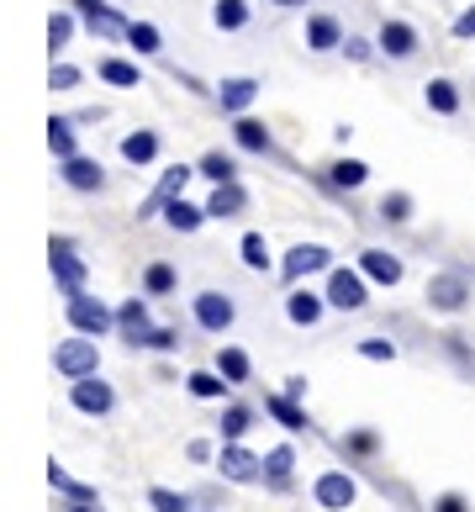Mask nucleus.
<instances>
[{
  "label": "nucleus",
  "instance_id": "37998d69",
  "mask_svg": "<svg viewBox=\"0 0 475 512\" xmlns=\"http://www.w3.org/2000/svg\"><path fill=\"white\" fill-rule=\"evenodd\" d=\"M380 217H386V222H407L412 217V196L407 191H391L386 201H380Z\"/></svg>",
  "mask_w": 475,
  "mask_h": 512
},
{
  "label": "nucleus",
  "instance_id": "4be33fe9",
  "mask_svg": "<svg viewBox=\"0 0 475 512\" xmlns=\"http://www.w3.org/2000/svg\"><path fill=\"white\" fill-rule=\"evenodd\" d=\"M122 159L127 164H154L159 159V132H148V127H138V132H127V138H122Z\"/></svg>",
  "mask_w": 475,
  "mask_h": 512
},
{
  "label": "nucleus",
  "instance_id": "5701e85b",
  "mask_svg": "<svg viewBox=\"0 0 475 512\" xmlns=\"http://www.w3.org/2000/svg\"><path fill=\"white\" fill-rule=\"evenodd\" d=\"M264 412H270V417H275V423H280L285 433H301V428H307V412H301V402H291L285 391L264 396Z\"/></svg>",
  "mask_w": 475,
  "mask_h": 512
},
{
  "label": "nucleus",
  "instance_id": "6e6552de",
  "mask_svg": "<svg viewBox=\"0 0 475 512\" xmlns=\"http://www.w3.org/2000/svg\"><path fill=\"white\" fill-rule=\"evenodd\" d=\"M69 402L85 417H106L117 407V391H111V381H101V375H80V381H69Z\"/></svg>",
  "mask_w": 475,
  "mask_h": 512
},
{
  "label": "nucleus",
  "instance_id": "473e14b6",
  "mask_svg": "<svg viewBox=\"0 0 475 512\" xmlns=\"http://www.w3.org/2000/svg\"><path fill=\"white\" fill-rule=\"evenodd\" d=\"M217 370H222L233 386H243V381L254 375V359L243 354V349H217Z\"/></svg>",
  "mask_w": 475,
  "mask_h": 512
},
{
  "label": "nucleus",
  "instance_id": "a211bd4d",
  "mask_svg": "<svg viewBox=\"0 0 475 512\" xmlns=\"http://www.w3.org/2000/svg\"><path fill=\"white\" fill-rule=\"evenodd\" d=\"M243 206H249V191H243L238 180H227V185H212V196H206V217H238Z\"/></svg>",
  "mask_w": 475,
  "mask_h": 512
},
{
  "label": "nucleus",
  "instance_id": "8fccbe9b",
  "mask_svg": "<svg viewBox=\"0 0 475 512\" xmlns=\"http://www.w3.org/2000/svg\"><path fill=\"white\" fill-rule=\"evenodd\" d=\"M344 53H349L354 64H365L370 59V43H365V37H344Z\"/></svg>",
  "mask_w": 475,
  "mask_h": 512
},
{
  "label": "nucleus",
  "instance_id": "f03ea898",
  "mask_svg": "<svg viewBox=\"0 0 475 512\" xmlns=\"http://www.w3.org/2000/svg\"><path fill=\"white\" fill-rule=\"evenodd\" d=\"M328 307L333 312H365V301H370V280L359 264H333L328 270Z\"/></svg>",
  "mask_w": 475,
  "mask_h": 512
},
{
  "label": "nucleus",
  "instance_id": "72a5a7b5",
  "mask_svg": "<svg viewBox=\"0 0 475 512\" xmlns=\"http://www.w3.org/2000/svg\"><path fill=\"white\" fill-rule=\"evenodd\" d=\"M212 22H217L222 32L249 27V0H217V6H212Z\"/></svg>",
  "mask_w": 475,
  "mask_h": 512
},
{
  "label": "nucleus",
  "instance_id": "393cba45",
  "mask_svg": "<svg viewBox=\"0 0 475 512\" xmlns=\"http://www.w3.org/2000/svg\"><path fill=\"white\" fill-rule=\"evenodd\" d=\"M365 180H370V164H359V159H338V164L328 169V185H333V191H359Z\"/></svg>",
  "mask_w": 475,
  "mask_h": 512
},
{
  "label": "nucleus",
  "instance_id": "412c9836",
  "mask_svg": "<svg viewBox=\"0 0 475 512\" xmlns=\"http://www.w3.org/2000/svg\"><path fill=\"white\" fill-rule=\"evenodd\" d=\"M375 43H380V53H386V59H412V53H417V32H412L407 22H386Z\"/></svg>",
  "mask_w": 475,
  "mask_h": 512
},
{
  "label": "nucleus",
  "instance_id": "c85d7f7f",
  "mask_svg": "<svg viewBox=\"0 0 475 512\" xmlns=\"http://www.w3.org/2000/svg\"><path fill=\"white\" fill-rule=\"evenodd\" d=\"M423 96H428V106L439 111V117H454V111H460V85L454 80H428Z\"/></svg>",
  "mask_w": 475,
  "mask_h": 512
},
{
  "label": "nucleus",
  "instance_id": "f3484780",
  "mask_svg": "<svg viewBox=\"0 0 475 512\" xmlns=\"http://www.w3.org/2000/svg\"><path fill=\"white\" fill-rule=\"evenodd\" d=\"M190 175H196V169L190 164H175V169H164V180H159V191L143 201V212L138 217H154V212H164V201L169 196H185V185H190Z\"/></svg>",
  "mask_w": 475,
  "mask_h": 512
},
{
  "label": "nucleus",
  "instance_id": "e433bc0d",
  "mask_svg": "<svg viewBox=\"0 0 475 512\" xmlns=\"http://www.w3.org/2000/svg\"><path fill=\"white\" fill-rule=\"evenodd\" d=\"M196 175H206L212 185H227V180H238V164L227 159V154H206V159L196 164Z\"/></svg>",
  "mask_w": 475,
  "mask_h": 512
},
{
  "label": "nucleus",
  "instance_id": "09e8293b",
  "mask_svg": "<svg viewBox=\"0 0 475 512\" xmlns=\"http://www.w3.org/2000/svg\"><path fill=\"white\" fill-rule=\"evenodd\" d=\"M454 37H460V43H470V37H475V6L465 16H454Z\"/></svg>",
  "mask_w": 475,
  "mask_h": 512
},
{
  "label": "nucleus",
  "instance_id": "2f4dec72",
  "mask_svg": "<svg viewBox=\"0 0 475 512\" xmlns=\"http://www.w3.org/2000/svg\"><path fill=\"white\" fill-rule=\"evenodd\" d=\"M85 27H90L95 37H127L132 22H122V16L111 11V6H95V11H85Z\"/></svg>",
  "mask_w": 475,
  "mask_h": 512
},
{
  "label": "nucleus",
  "instance_id": "c9c22d12",
  "mask_svg": "<svg viewBox=\"0 0 475 512\" xmlns=\"http://www.w3.org/2000/svg\"><path fill=\"white\" fill-rule=\"evenodd\" d=\"M101 80L117 85V90H132V85H143V74H138V64H127V59H101Z\"/></svg>",
  "mask_w": 475,
  "mask_h": 512
},
{
  "label": "nucleus",
  "instance_id": "0eeeda50",
  "mask_svg": "<svg viewBox=\"0 0 475 512\" xmlns=\"http://www.w3.org/2000/svg\"><path fill=\"white\" fill-rule=\"evenodd\" d=\"M48 270H53V280H59V291H80L90 264L74 254V238H53L48 243Z\"/></svg>",
  "mask_w": 475,
  "mask_h": 512
},
{
  "label": "nucleus",
  "instance_id": "a19ab883",
  "mask_svg": "<svg viewBox=\"0 0 475 512\" xmlns=\"http://www.w3.org/2000/svg\"><path fill=\"white\" fill-rule=\"evenodd\" d=\"M69 37H74V16L59 11V16L48 22V48H53V53H64V48H69Z\"/></svg>",
  "mask_w": 475,
  "mask_h": 512
},
{
  "label": "nucleus",
  "instance_id": "4c0bfd02",
  "mask_svg": "<svg viewBox=\"0 0 475 512\" xmlns=\"http://www.w3.org/2000/svg\"><path fill=\"white\" fill-rule=\"evenodd\" d=\"M375 449H380L375 428H349V433H344V454H349V460H370Z\"/></svg>",
  "mask_w": 475,
  "mask_h": 512
},
{
  "label": "nucleus",
  "instance_id": "ea45409f",
  "mask_svg": "<svg viewBox=\"0 0 475 512\" xmlns=\"http://www.w3.org/2000/svg\"><path fill=\"white\" fill-rule=\"evenodd\" d=\"M148 507L154 512H190V497L185 491H169V486H154L148 491Z\"/></svg>",
  "mask_w": 475,
  "mask_h": 512
},
{
  "label": "nucleus",
  "instance_id": "864d4df0",
  "mask_svg": "<svg viewBox=\"0 0 475 512\" xmlns=\"http://www.w3.org/2000/svg\"><path fill=\"white\" fill-rule=\"evenodd\" d=\"M74 6H80V11H95V6H106V0H74Z\"/></svg>",
  "mask_w": 475,
  "mask_h": 512
},
{
  "label": "nucleus",
  "instance_id": "423d86ee",
  "mask_svg": "<svg viewBox=\"0 0 475 512\" xmlns=\"http://www.w3.org/2000/svg\"><path fill=\"white\" fill-rule=\"evenodd\" d=\"M354 497H359V481L349 476V470H322L317 486H312V502H317L322 512H349Z\"/></svg>",
  "mask_w": 475,
  "mask_h": 512
},
{
  "label": "nucleus",
  "instance_id": "603ef678",
  "mask_svg": "<svg viewBox=\"0 0 475 512\" xmlns=\"http://www.w3.org/2000/svg\"><path fill=\"white\" fill-rule=\"evenodd\" d=\"M64 512H95V502H69Z\"/></svg>",
  "mask_w": 475,
  "mask_h": 512
},
{
  "label": "nucleus",
  "instance_id": "aec40b11",
  "mask_svg": "<svg viewBox=\"0 0 475 512\" xmlns=\"http://www.w3.org/2000/svg\"><path fill=\"white\" fill-rule=\"evenodd\" d=\"M185 391L196 396V402H222V396L233 391V381H227L222 370H190L185 375Z\"/></svg>",
  "mask_w": 475,
  "mask_h": 512
},
{
  "label": "nucleus",
  "instance_id": "a878e982",
  "mask_svg": "<svg viewBox=\"0 0 475 512\" xmlns=\"http://www.w3.org/2000/svg\"><path fill=\"white\" fill-rule=\"evenodd\" d=\"M233 138H238V148H249V154H270V127L254 122V117H238Z\"/></svg>",
  "mask_w": 475,
  "mask_h": 512
},
{
  "label": "nucleus",
  "instance_id": "ddd939ff",
  "mask_svg": "<svg viewBox=\"0 0 475 512\" xmlns=\"http://www.w3.org/2000/svg\"><path fill=\"white\" fill-rule=\"evenodd\" d=\"M59 175H64L69 191H101V185H106V169L95 164V159H85V154L59 159Z\"/></svg>",
  "mask_w": 475,
  "mask_h": 512
},
{
  "label": "nucleus",
  "instance_id": "4468645a",
  "mask_svg": "<svg viewBox=\"0 0 475 512\" xmlns=\"http://www.w3.org/2000/svg\"><path fill=\"white\" fill-rule=\"evenodd\" d=\"M148 328H154V317H148V301H143V296H127L122 307H117V333L127 338L132 349H138Z\"/></svg>",
  "mask_w": 475,
  "mask_h": 512
},
{
  "label": "nucleus",
  "instance_id": "f257e3e1",
  "mask_svg": "<svg viewBox=\"0 0 475 512\" xmlns=\"http://www.w3.org/2000/svg\"><path fill=\"white\" fill-rule=\"evenodd\" d=\"M64 317H69L74 333H90V338H106L111 328H117V312H111L101 296H90L85 286L80 291H64Z\"/></svg>",
  "mask_w": 475,
  "mask_h": 512
},
{
  "label": "nucleus",
  "instance_id": "dca6fc26",
  "mask_svg": "<svg viewBox=\"0 0 475 512\" xmlns=\"http://www.w3.org/2000/svg\"><path fill=\"white\" fill-rule=\"evenodd\" d=\"M254 101H259V80H249V74H238V80H222V85H217V106L233 111V117H243Z\"/></svg>",
  "mask_w": 475,
  "mask_h": 512
},
{
  "label": "nucleus",
  "instance_id": "f704fd0d",
  "mask_svg": "<svg viewBox=\"0 0 475 512\" xmlns=\"http://www.w3.org/2000/svg\"><path fill=\"white\" fill-rule=\"evenodd\" d=\"M180 286V275H175V264H148V270H143V291L148 296H169V291H175Z\"/></svg>",
  "mask_w": 475,
  "mask_h": 512
},
{
  "label": "nucleus",
  "instance_id": "a18cd8bd",
  "mask_svg": "<svg viewBox=\"0 0 475 512\" xmlns=\"http://www.w3.org/2000/svg\"><path fill=\"white\" fill-rule=\"evenodd\" d=\"M80 85V69L74 64H53V90H74Z\"/></svg>",
  "mask_w": 475,
  "mask_h": 512
},
{
  "label": "nucleus",
  "instance_id": "20e7f679",
  "mask_svg": "<svg viewBox=\"0 0 475 512\" xmlns=\"http://www.w3.org/2000/svg\"><path fill=\"white\" fill-rule=\"evenodd\" d=\"M322 270H333V249H322V243H296V249L280 259V280H285V286H301V280H312Z\"/></svg>",
  "mask_w": 475,
  "mask_h": 512
},
{
  "label": "nucleus",
  "instance_id": "2eb2a0df",
  "mask_svg": "<svg viewBox=\"0 0 475 512\" xmlns=\"http://www.w3.org/2000/svg\"><path fill=\"white\" fill-rule=\"evenodd\" d=\"M291 481H296V449L275 444L270 454H264V486H270V491H291Z\"/></svg>",
  "mask_w": 475,
  "mask_h": 512
},
{
  "label": "nucleus",
  "instance_id": "3c124183",
  "mask_svg": "<svg viewBox=\"0 0 475 512\" xmlns=\"http://www.w3.org/2000/svg\"><path fill=\"white\" fill-rule=\"evenodd\" d=\"M285 396H291V402H307V375H291V381H285Z\"/></svg>",
  "mask_w": 475,
  "mask_h": 512
},
{
  "label": "nucleus",
  "instance_id": "58836bf2",
  "mask_svg": "<svg viewBox=\"0 0 475 512\" xmlns=\"http://www.w3.org/2000/svg\"><path fill=\"white\" fill-rule=\"evenodd\" d=\"M127 43L138 48V53H159V48H164V37H159L154 22H132V27H127Z\"/></svg>",
  "mask_w": 475,
  "mask_h": 512
},
{
  "label": "nucleus",
  "instance_id": "1a4fd4ad",
  "mask_svg": "<svg viewBox=\"0 0 475 512\" xmlns=\"http://www.w3.org/2000/svg\"><path fill=\"white\" fill-rule=\"evenodd\" d=\"M465 301H470V280L465 275L444 270V275L428 280V307L433 312H465Z\"/></svg>",
  "mask_w": 475,
  "mask_h": 512
},
{
  "label": "nucleus",
  "instance_id": "cd10ccee",
  "mask_svg": "<svg viewBox=\"0 0 475 512\" xmlns=\"http://www.w3.org/2000/svg\"><path fill=\"white\" fill-rule=\"evenodd\" d=\"M254 428V407H243V402H233L222 412V444H243V433Z\"/></svg>",
  "mask_w": 475,
  "mask_h": 512
},
{
  "label": "nucleus",
  "instance_id": "c03bdc74",
  "mask_svg": "<svg viewBox=\"0 0 475 512\" xmlns=\"http://www.w3.org/2000/svg\"><path fill=\"white\" fill-rule=\"evenodd\" d=\"M359 359H375V365H391V359H396V344H391V338H365V344H359Z\"/></svg>",
  "mask_w": 475,
  "mask_h": 512
},
{
  "label": "nucleus",
  "instance_id": "39448f33",
  "mask_svg": "<svg viewBox=\"0 0 475 512\" xmlns=\"http://www.w3.org/2000/svg\"><path fill=\"white\" fill-rule=\"evenodd\" d=\"M217 470H222V481H233V486H254V481H264V454L243 449V444H222Z\"/></svg>",
  "mask_w": 475,
  "mask_h": 512
},
{
  "label": "nucleus",
  "instance_id": "bb28decb",
  "mask_svg": "<svg viewBox=\"0 0 475 512\" xmlns=\"http://www.w3.org/2000/svg\"><path fill=\"white\" fill-rule=\"evenodd\" d=\"M48 148H53V159H74V154H80V138H74V122L69 117H53L48 122Z\"/></svg>",
  "mask_w": 475,
  "mask_h": 512
},
{
  "label": "nucleus",
  "instance_id": "49530a36",
  "mask_svg": "<svg viewBox=\"0 0 475 512\" xmlns=\"http://www.w3.org/2000/svg\"><path fill=\"white\" fill-rule=\"evenodd\" d=\"M185 454H190V460H196V465H212V460H217L212 439H190V449H185Z\"/></svg>",
  "mask_w": 475,
  "mask_h": 512
},
{
  "label": "nucleus",
  "instance_id": "5fc2aeb1",
  "mask_svg": "<svg viewBox=\"0 0 475 512\" xmlns=\"http://www.w3.org/2000/svg\"><path fill=\"white\" fill-rule=\"evenodd\" d=\"M270 6H285V11H291V6H307V0H270Z\"/></svg>",
  "mask_w": 475,
  "mask_h": 512
},
{
  "label": "nucleus",
  "instance_id": "de8ad7c7",
  "mask_svg": "<svg viewBox=\"0 0 475 512\" xmlns=\"http://www.w3.org/2000/svg\"><path fill=\"white\" fill-rule=\"evenodd\" d=\"M433 512H470V502L460 497V491H444V497L433 502Z\"/></svg>",
  "mask_w": 475,
  "mask_h": 512
},
{
  "label": "nucleus",
  "instance_id": "7ed1b4c3",
  "mask_svg": "<svg viewBox=\"0 0 475 512\" xmlns=\"http://www.w3.org/2000/svg\"><path fill=\"white\" fill-rule=\"evenodd\" d=\"M53 370H59L64 381H80V375H101V349H95V338H90V333L64 338V344L53 349Z\"/></svg>",
  "mask_w": 475,
  "mask_h": 512
},
{
  "label": "nucleus",
  "instance_id": "9d476101",
  "mask_svg": "<svg viewBox=\"0 0 475 512\" xmlns=\"http://www.w3.org/2000/svg\"><path fill=\"white\" fill-rule=\"evenodd\" d=\"M190 312H196V322L206 333H227V328H233V317H238V307L222 291H201L196 301H190Z\"/></svg>",
  "mask_w": 475,
  "mask_h": 512
},
{
  "label": "nucleus",
  "instance_id": "9b49d317",
  "mask_svg": "<svg viewBox=\"0 0 475 512\" xmlns=\"http://www.w3.org/2000/svg\"><path fill=\"white\" fill-rule=\"evenodd\" d=\"M359 270H365V280L370 286H402V275H407V264L396 259V254H386V249H365L359 254Z\"/></svg>",
  "mask_w": 475,
  "mask_h": 512
},
{
  "label": "nucleus",
  "instance_id": "c756f323",
  "mask_svg": "<svg viewBox=\"0 0 475 512\" xmlns=\"http://www.w3.org/2000/svg\"><path fill=\"white\" fill-rule=\"evenodd\" d=\"M48 486H53V491H64L69 502H101V497H95V486H80L64 465H48Z\"/></svg>",
  "mask_w": 475,
  "mask_h": 512
},
{
  "label": "nucleus",
  "instance_id": "f8f14e48",
  "mask_svg": "<svg viewBox=\"0 0 475 512\" xmlns=\"http://www.w3.org/2000/svg\"><path fill=\"white\" fill-rule=\"evenodd\" d=\"M322 312H328V296H317L307 286H291V296H285V317H291L296 328H317Z\"/></svg>",
  "mask_w": 475,
  "mask_h": 512
},
{
  "label": "nucleus",
  "instance_id": "6ab92c4d",
  "mask_svg": "<svg viewBox=\"0 0 475 512\" xmlns=\"http://www.w3.org/2000/svg\"><path fill=\"white\" fill-rule=\"evenodd\" d=\"M159 217H164V227H169V233H196V227L206 222V206H190L185 196H169Z\"/></svg>",
  "mask_w": 475,
  "mask_h": 512
},
{
  "label": "nucleus",
  "instance_id": "b1692460",
  "mask_svg": "<svg viewBox=\"0 0 475 512\" xmlns=\"http://www.w3.org/2000/svg\"><path fill=\"white\" fill-rule=\"evenodd\" d=\"M307 48H312V53L344 48V27H338L333 16H312V22H307Z\"/></svg>",
  "mask_w": 475,
  "mask_h": 512
},
{
  "label": "nucleus",
  "instance_id": "79ce46f5",
  "mask_svg": "<svg viewBox=\"0 0 475 512\" xmlns=\"http://www.w3.org/2000/svg\"><path fill=\"white\" fill-rule=\"evenodd\" d=\"M138 349H154V354H169V349H180V328H148Z\"/></svg>",
  "mask_w": 475,
  "mask_h": 512
},
{
  "label": "nucleus",
  "instance_id": "7c9ffc66",
  "mask_svg": "<svg viewBox=\"0 0 475 512\" xmlns=\"http://www.w3.org/2000/svg\"><path fill=\"white\" fill-rule=\"evenodd\" d=\"M238 254H243V270H254V275L270 270V243H264V233H243Z\"/></svg>",
  "mask_w": 475,
  "mask_h": 512
}]
</instances>
